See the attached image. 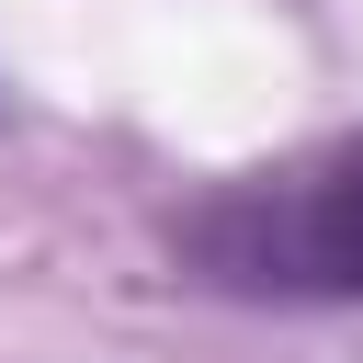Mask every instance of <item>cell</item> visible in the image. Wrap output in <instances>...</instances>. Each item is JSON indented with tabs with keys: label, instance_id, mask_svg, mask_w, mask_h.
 Here are the masks:
<instances>
[{
	"label": "cell",
	"instance_id": "cell-1",
	"mask_svg": "<svg viewBox=\"0 0 363 363\" xmlns=\"http://www.w3.org/2000/svg\"><path fill=\"white\" fill-rule=\"evenodd\" d=\"M170 250L193 284L227 295H329L363 306V136H329L306 159L238 170L170 216Z\"/></svg>",
	"mask_w": 363,
	"mask_h": 363
}]
</instances>
